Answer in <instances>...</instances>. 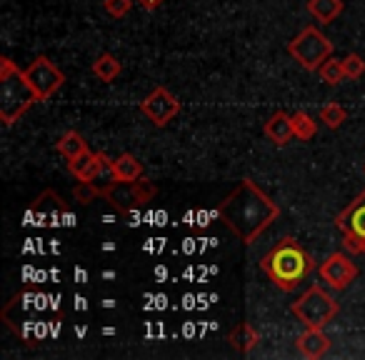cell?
I'll use <instances>...</instances> for the list:
<instances>
[{
    "label": "cell",
    "mask_w": 365,
    "mask_h": 360,
    "mask_svg": "<svg viewBox=\"0 0 365 360\" xmlns=\"http://www.w3.org/2000/svg\"><path fill=\"white\" fill-rule=\"evenodd\" d=\"M218 218L238 235L240 243L253 245L280 218V208L250 178H240V183L218 205Z\"/></svg>",
    "instance_id": "obj_1"
},
{
    "label": "cell",
    "mask_w": 365,
    "mask_h": 360,
    "mask_svg": "<svg viewBox=\"0 0 365 360\" xmlns=\"http://www.w3.org/2000/svg\"><path fill=\"white\" fill-rule=\"evenodd\" d=\"M315 268V260L295 238H280L268 253L260 258V270L270 278V283L283 293L295 290L310 270Z\"/></svg>",
    "instance_id": "obj_2"
},
{
    "label": "cell",
    "mask_w": 365,
    "mask_h": 360,
    "mask_svg": "<svg viewBox=\"0 0 365 360\" xmlns=\"http://www.w3.org/2000/svg\"><path fill=\"white\" fill-rule=\"evenodd\" d=\"M36 103H41V98L26 78V71L11 58H0V123L8 128L16 125Z\"/></svg>",
    "instance_id": "obj_3"
},
{
    "label": "cell",
    "mask_w": 365,
    "mask_h": 360,
    "mask_svg": "<svg viewBox=\"0 0 365 360\" xmlns=\"http://www.w3.org/2000/svg\"><path fill=\"white\" fill-rule=\"evenodd\" d=\"M288 53L295 63H300V68L308 73L320 71L325 61L333 56V43L328 36L318 31L315 26H308L288 43Z\"/></svg>",
    "instance_id": "obj_4"
},
{
    "label": "cell",
    "mask_w": 365,
    "mask_h": 360,
    "mask_svg": "<svg viewBox=\"0 0 365 360\" xmlns=\"http://www.w3.org/2000/svg\"><path fill=\"white\" fill-rule=\"evenodd\" d=\"M290 313L305 325V328H325L338 315V303L330 293H325L320 285H310L293 305Z\"/></svg>",
    "instance_id": "obj_5"
},
{
    "label": "cell",
    "mask_w": 365,
    "mask_h": 360,
    "mask_svg": "<svg viewBox=\"0 0 365 360\" xmlns=\"http://www.w3.org/2000/svg\"><path fill=\"white\" fill-rule=\"evenodd\" d=\"M335 228L343 233V243L350 253L365 255V190L335 218Z\"/></svg>",
    "instance_id": "obj_6"
},
{
    "label": "cell",
    "mask_w": 365,
    "mask_h": 360,
    "mask_svg": "<svg viewBox=\"0 0 365 360\" xmlns=\"http://www.w3.org/2000/svg\"><path fill=\"white\" fill-rule=\"evenodd\" d=\"M26 78L31 81V86L36 88L41 103L56 96V93L63 88V83H66V76H63V71L51 61V58H46V56H38L36 61H33L31 66L26 68Z\"/></svg>",
    "instance_id": "obj_7"
},
{
    "label": "cell",
    "mask_w": 365,
    "mask_h": 360,
    "mask_svg": "<svg viewBox=\"0 0 365 360\" xmlns=\"http://www.w3.org/2000/svg\"><path fill=\"white\" fill-rule=\"evenodd\" d=\"M140 110H143V115L150 118L153 125L165 128L168 123H170L173 118L180 113V103H178V98L173 96L168 88L158 86V88H153V91L148 93V98H143Z\"/></svg>",
    "instance_id": "obj_8"
},
{
    "label": "cell",
    "mask_w": 365,
    "mask_h": 360,
    "mask_svg": "<svg viewBox=\"0 0 365 360\" xmlns=\"http://www.w3.org/2000/svg\"><path fill=\"white\" fill-rule=\"evenodd\" d=\"M320 278L330 285L333 290H345L355 278H358V268L355 263L343 253H330L328 258L320 263Z\"/></svg>",
    "instance_id": "obj_9"
},
{
    "label": "cell",
    "mask_w": 365,
    "mask_h": 360,
    "mask_svg": "<svg viewBox=\"0 0 365 360\" xmlns=\"http://www.w3.org/2000/svg\"><path fill=\"white\" fill-rule=\"evenodd\" d=\"M295 348H298V353L303 355V358L318 360V358H323V355L330 353L333 340L323 333V328H308L303 335L295 338Z\"/></svg>",
    "instance_id": "obj_10"
},
{
    "label": "cell",
    "mask_w": 365,
    "mask_h": 360,
    "mask_svg": "<svg viewBox=\"0 0 365 360\" xmlns=\"http://www.w3.org/2000/svg\"><path fill=\"white\" fill-rule=\"evenodd\" d=\"M113 160H108L106 153H91L88 150L86 155H81L78 160H71L68 163V170L76 180H96L106 165H110Z\"/></svg>",
    "instance_id": "obj_11"
},
{
    "label": "cell",
    "mask_w": 365,
    "mask_h": 360,
    "mask_svg": "<svg viewBox=\"0 0 365 360\" xmlns=\"http://www.w3.org/2000/svg\"><path fill=\"white\" fill-rule=\"evenodd\" d=\"M103 198L108 203H113L120 215L125 218H133V205H138V198H135V190H133V183H120V180H113L110 185L103 188Z\"/></svg>",
    "instance_id": "obj_12"
},
{
    "label": "cell",
    "mask_w": 365,
    "mask_h": 360,
    "mask_svg": "<svg viewBox=\"0 0 365 360\" xmlns=\"http://www.w3.org/2000/svg\"><path fill=\"white\" fill-rule=\"evenodd\" d=\"M265 135H268L275 145H288V143L295 138L293 115H288L285 110L273 113V115L268 118V123H265Z\"/></svg>",
    "instance_id": "obj_13"
},
{
    "label": "cell",
    "mask_w": 365,
    "mask_h": 360,
    "mask_svg": "<svg viewBox=\"0 0 365 360\" xmlns=\"http://www.w3.org/2000/svg\"><path fill=\"white\" fill-rule=\"evenodd\" d=\"M110 178L120 180V183H133V180L143 178V163L133 153H123L110 163Z\"/></svg>",
    "instance_id": "obj_14"
},
{
    "label": "cell",
    "mask_w": 365,
    "mask_h": 360,
    "mask_svg": "<svg viewBox=\"0 0 365 360\" xmlns=\"http://www.w3.org/2000/svg\"><path fill=\"white\" fill-rule=\"evenodd\" d=\"M228 343L233 345L235 350H238L240 355H248L250 350L255 348V345L260 343V335H258V330L253 328L250 323H238L233 330L228 333Z\"/></svg>",
    "instance_id": "obj_15"
},
{
    "label": "cell",
    "mask_w": 365,
    "mask_h": 360,
    "mask_svg": "<svg viewBox=\"0 0 365 360\" xmlns=\"http://www.w3.org/2000/svg\"><path fill=\"white\" fill-rule=\"evenodd\" d=\"M343 0H308V13L320 26H330L343 13Z\"/></svg>",
    "instance_id": "obj_16"
},
{
    "label": "cell",
    "mask_w": 365,
    "mask_h": 360,
    "mask_svg": "<svg viewBox=\"0 0 365 360\" xmlns=\"http://www.w3.org/2000/svg\"><path fill=\"white\" fill-rule=\"evenodd\" d=\"M56 150L61 153V155L66 158L68 163H71V160H78L81 155H86V153H88V143H86V138H83L78 130H68L66 135H63L61 140L56 143Z\"/></svg>",
    "instance_id": "obj_17"
},
{
    "label": "cell",
    "mask_w": 365,
    "mask_h": 360,
    "mask_svg": "<svg viewBox=\"0 0 365 360\" xmlns=\"http://www.w3.org/2000/svg\"><path fill=\"white\" fill-rule=\"evenodd\" d=\"M120 71H123L120 61H118L115 56H110V53H103V56L96 58V63H93V76L101 78L103 83H113L120 76Z\"/></svg>",
    "instance_id": "obj_18"
},
{
    "label": "cell",
    "mask_w": 365,
    "mask_h": 360,
    "mask_svg": "<svg viewBox=\"0 0 365 360\" xmlns=\"http://www.w3.org/2000/svg\"><path fill=\"white\" fill-rule=\"evenodd\" d=\"M320 120H323L330 130H335V128H340L348 120V110H345L340 103H325V106L320 108Z\"/></svg>",
    "instance_id": "obj_19"
},
{
    "label": "cell",
    "mask_w": 365,
    "mask_h": 360,
    "mask_svg": "<svg viewBox=\"0 0 365 360\" xmlns=\"http://www.w3.org/2000/svg\"><path fill=\"white\" fill-rule=\"evenodd\" d=\"M293 130H295V138L305 143V140H313L318 125H315V120L308 115V113L298 110V113H293Z\"/></svg>",
    "instance_id": "obj_20"
},
{
    "label": "cell",
    "mask_w": 365,
    "mask_h": 360,
    "mask_svg": "<svg viewBox=\"0 0 365 360\" xmlns=\"http://www.w3.org/2000/svg\"><path fill=\"white\" fill-rule=\"evenodd\" d=\"M320 78H323L325 86H340V83L345 81L343 61H333V58H328V61L320 66Z\"/></svg>",
    "instance_id": "obj_21"
},
{
    "label": "cell",
    "mask_w": 365,
    "mask_h": 360,
    "mask_svg": "<svg viewBox=\"0 0 365 360\" xmlns=\"http://www.w3.org/2000/svg\"><path fill=\"white\" fill-rule=\"evenodd\" d=\"M73 198H76L81 205H88L96 198H103V188H96L93 180H78L76 188H73Z\"/></svg>",
    "instance_id": "obj_22"
},
{
    "label": "cell",
    "mask_w": 365,
    "mask_h": 360,
    "mask_svg": "<svg viewBox=\"0 0 365 360\" xmlns=\"http://www.w3.org/2000/svg\"><path fill=\"white\" fill-rule=\"evenodd\" d=\"M343 71L348 81H360L365 73V61L360 56H355V53H350V56L343 58Z\"/></svg>",
    "instance_id": "obj_23"
},
{
    "label": "cell",
    "mask_w": 365,
    "mask_h": 360,
    "mask_svg": "<svg viewBox=\"0 0 365 360\" xmlns=\"http://www.w3.org/2000/svg\"><path fill=\"white\" fill-rule=\"evenodd\" d=\"M133 190H135L138 205L150 203L153 195H155V185H153V180H148V178H138V180H133Z\"/></svg>",
    "instance_id": "obj_24"
},
{
    "label": "cell",
    "mask_w": 365,
    "mask_h": 360,
    "mask_svg": "<svg viewBox=\"0 0 365 360\" xmlns=\"http://www.w3.org/2000/svg\"><path fill=\"white\" fill-rule=\"evenodd\" d=\"M103 8L110 18H125L133 11V0H103Z\"/></svg>",
    "instance_id": "obj_25"
},
{
    "label": "cell",
    "mask_w": 365,
    "mask_h": 360,
    "mask_svg": "<svg viewBox=\"0 0 365 360\" xmlns=\"http://www.w3.org/2000/svg\"><path fill=\"white\" fill-rule=\"evenodd\" d=\"M135 3L140 8H145V11H155V8L163 6V0H135Z\"/></svg>",
    "instance_id": "obj_26"
}]
</instances>
